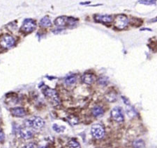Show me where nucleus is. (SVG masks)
Listing matches in <instances>:
<instances>
[{
    "mask_svg": "<svg viewBox=\"0 0 157 148\" xmlns=\"http://www.w3.org/2000/svg\"><path fill=\"white\" fill-rule=\"evenodd\" d=\"M45 122L40 117L35 116L27 119L25 121V125L27 128H32L34 129H39L44 126Z\"/></svg>",
    "mask_w": 157,
    "mask_h": 148,
    "instance_id": "1",
    "label": "nucleus"
},
{
    "mask_svg": "<svg viewBox=\"0 0 157 148\" xmlns=\"http://www.w3.org/2000/svg\"><path fill=\"white\" fill-rule=\"evenodd\" d=\"M91 133L93 137L97 139H101L104 136L105 129L101 125L95 124L91 128Z\"/></svg>",
    "mask_w": 157,
    "mask_h": 148,
    "instance_id": "2",
    "label": "nucleus"
},
{
    "mask_svg": "<svg viewBox=\"0 0 157 148\" xmlns=\"http://www.w3.org/2000/svg\"><path fill=\"white\" fill-rule=\"evenodd\" d=\"M76 22V20L72 17H68L66 16H60L55 20V24L57 27H64L68 24L73 25Z\"/></svg>",
    "mask_w": 157,
    "mask_h": 148,
    "instance_id": "3",
    "label": "nucleus"
},
{
    "mask_svg": "<svg viewBox=\"0 0 157 148\" xmlns=\"http://www.w3.org/2000/svg\"><path fill=\"white\" fill-rule=\"evenodd\" d=\"M44 94L54 104L57 105L60 104L59 95L56 91L51 88H46L44 91Z\"/></svg>",
    "mask_w": 157,
    "mask_h": 148,
    "instance_id": "4",
    "label": "nucleus"
},
{
    "mask_svg": "<svg viewBox=\"0 0 157 148\" xmlns=\"http://www.w3.org/2000/svg\"><path fill=\"white\" fill-rule=\"evenodd\" d=\"M15 43H16V41H15L13 37L10 36V35H4L0 40V45L5 49H9L13 47Z\"/></svg>",
    "mask_w": 157,
    "mask_h": 148,
    "instance_id": "5",
    "label": "nucleus"
},
{
    "mask_svg": "<svg viewBox=\"0 0 157 148\" xmlns=\"http://www.w3.org/2000/svg\"><path fill=\"white\" fill-rule=\"evenodd\" d=\"M111 116L115 121L117 122H122L124 120L122 109L120 107L117 106L113 108L111 111Z\"/></svg>",
    "mask_w": 157,
    "mask_h": 148,
    "instance_id": "6",
    "label": "nucleus"
},
{
    "mask_svg": "<svg viewBox=\"0 0 157 148\" xmlns=\"http://www.w3.org/2000/svg\"><path fill=\"white\" fill-rule=\"evenodd\" d=\"M36 28V23L32 19H27L24 21L22 25L21 30L25 33H30Z\"/></svg>",
    "mask_w": 157,
    "mask_h": 148,
    "instance_id": "7",
    "label": "nucleus"
},
{
    "mask_svg": "<svg viewBox=\"0 0 157 148\" xmlns=\"http://www.w3.org/2000/svg\"><path fill=\"white\" fill-rule=\"evenodd\" d=\"M128 23V20L127 17L124 16V15H118L115 17V26L118 29H124L127 26Z\"/></svg>",
    "mask_w": 157,
    "mask_h": 148,
    "instance_id": "8",
    "label": "nucleus"
},
{
    "mask_svg": "<svg viewBox=\"0 0 157 148\" xmlns=\"http://www.w3.org/2000/svg\"><path fill=\"white\" fill-rule=\"evenodd\" d=\"M19 134L20 135V136H21V138H22V139H24L25 140L31 139V138H32L33 135H34L32 130L29 129V128L27 127L21 128L19 131Z\"/></svg>",
    "mask_w": 157,
    "mask_h": 148,
    "instance_id": "9",
    "label": "nucleus"
},
{
    "mask_svg": "<svg viewBox=\"0 0 157 148\" xmlns=\"http://www.w3.org/2000/svg\"><path fill=\"white\" fill-rule=\"evenodd\" d=\"M11 114L13 115V116L16 117H24L25 115H26V111L25 110L23 109V108L21 107H16V108H13L11 110Z\"/></svg>",
    "mask_w": 157,
    "mask_h": 148,
    "instance_id": "10",
    "label": "nucleus"
},
{
    "mask_svg": "<svg viewBox=\"0 0 157 148\" xmlns=\"http://www.w3.org/2000/svg\"><path fill=\"white\" fill-rule=\"evenodd\" d=\"M94 19L98 22H103V23H109L113 20L112 16L108 15H98L96 16Z\"/></svg>",
    "mask_w": 157,
    "mask_h": 148,
    "instance_id": "11",
    "label": "nucleus"
},
{
    "mask_svg": "<svg viewBox=\"0 0 157 148\" xmlns=\"http://www.w3.org/2000/svg\"><path fill=\"white\" fill-rule=\"evenodd\" d=\"M82 81L83 83H85L86 84H91L95 80V77L94 75H93L92 74H88L86 73L85 74H83L82 76Z\"/></svg>",
    "mask_w": 157,
    "mask_h": 148,
    "instance_id": "12",
    "label": "nucleus"
},
{
    "mask_svg": "<svg viewBox=\"0 0 157 148\" xmlns=\"http://www.w3.org/2000/svg\"><path fill=\"white\" fill-rule=\"evenodd\" d=\"M103 114H104V111H103L102 107L97 106H94L93 108L92 114L94 115V116L97 117H101V116H103Z\"/></svg>",
    "mask_w": 157,
    "mask_h": 148,
    "instance_id": "13",
    "label": "nucleus"
},
{
    "mask_svg": "<svg viewBox=\"0 0 157 148\" xmlns=\"http://www.w3.org/2000/svg\"><path fill=\"white\" fill-rule=\"evenodd\" d=\"M40 24L43 27H50L51 26L52 24L51 20H50V19L49 18L48 16H45L40 20Z\"/></svg>",
    "mask_w": 157,
    "mask_h": 148,
    "instance_id": "14",
    "label": "nucleus"
},
{
    "mask_svg": "<svg viewBox=\"0 0 157 148\" xmlns=\"http://www.w3.org/2000/svg\"><path fill=\"white\" fill-rule=\"evenodd\" d=\"M75 81H76V77H75V75H70V76L67 77L64 79L65 84L68 85V86L73 85V84H75Z\"/></svg>",
    "mask_w": 157,
    "mask_h": 148,
    "instance_id": "15",
    "label": "nucleus"
},
{
    "mask_svg": "<svg viewBox=\"0 0 157 148\" xmlns=\"http://www.w3.org/2000/svg\"><path fill=\"white\" fill-rule=\"evenodd\" d=\"M134 148H144L145 147V142L142 139H138L133 143Z\"/></svg>",
    "mask_w": 157,
    "mask_h": 148,
    "instance_id": "16",
    "label": "nucleus"
},
{
    "mask_svg": "<svg viewBox=\"0 0 157 148\" xmlns=\"http://www.w3.org/2000/svg\"><path fill=\"white\" fill-rule=\"evenodd\" d=\"M68 145H69V148H80V145L79 143L74 139L71 140L69 143H68Z\"/></svg>",
    "mask_w": 157,
    "mask_h": 148,
    "instance_id": "17",
    "label": "nucleus"
},
{
    "mask_svg": "<svg viewBox=\"0 0 157 148\" xmlns=\"http://www.w3.org/2000/svg\"><path fill=\"white\" fill-rule=\"evenodd\" d=\"M53 129L55 130V132H57V133H59V132H62L65 129V127H60L59 125H57L56 124L53 125Z\"/></svg>",
    "mask_w": 157,
    "mask_h": 148,
    "instance_id": "18",
    "label": "nucleus"
},
{
    "mask_svg": "<svg viewBox=\"0 0 157 148\" xmlns=\"http://www.w3.org/2000/svg\"><path fill=\"white\" fill-rule=\"evenodd\" d=\"M23 148H37V147L34 143H29V144L25 145Z\"/></svg>",
    "mask_w": 157,
    "mask_h": 148,
    "instance_id": "19",
    "label": "nucleus"
},
{
    "mask_svg": "<svg viewBox=\"0 0 157 148\" xmlns=\"http://www.w3.org/2000/svg\"><path fill=\"white\" fill-rule=\"evenodd\" d=\"M5 139V135L4 133L2 132V130L0 129V143L3 142Z\"/></svg>",
    "mask_w": 157,
    "mask_h": 148,
    "instance_id": "20",
    "label": "nucleus"
},
{
    "mask_svg": "<svg viewBox=\"0 0 157 148\" xmlns=\"http://www.w3.org/2000/svg\"><path fill=\"white\" fill-rule=\"evenodd\" d=\"M40 148H46V147H40Z\"/></svg>",
    "mask_w": 157,
    "mask_h": 148,
    "instance_id": "21",
    "label": "nucleus"
}]
</instances>
